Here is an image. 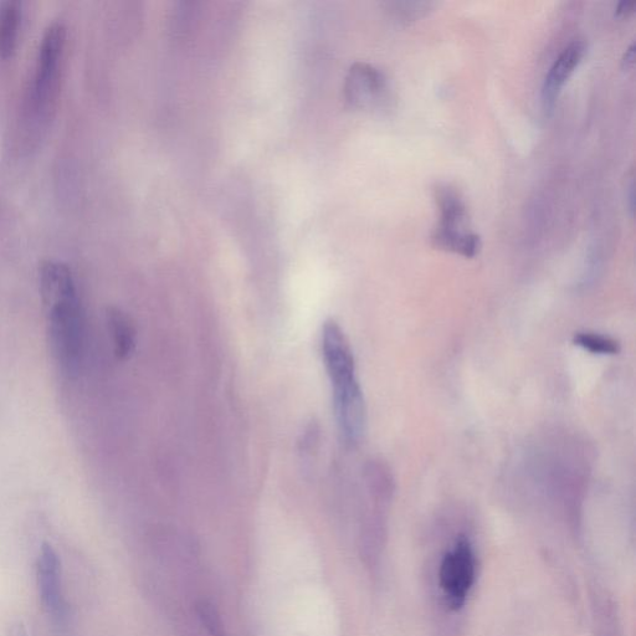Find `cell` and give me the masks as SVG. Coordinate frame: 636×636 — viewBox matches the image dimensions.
I'll use <instances>...</instances> for the list:
<instances>
[{"label":"cell","instance_id":"277c9868","mask_svg":"<svg viewBox=\"0 0 636 636\" xmlns=\"http://www.w3.org/2000/svg\"><path fill=\"white\" fill-rule=\"evenodd\" d=\"M476 578V558L473 546L460 538L450 551L445 553L440 564L439 583L446 603L453 610L464 607Z\"/></svg>","mask_w":636,"mask_h":636},{"label":"cell","instance_id":"7a4b0ae2","mask_svg":"<svg viewBox=\"0 0 636 636\" xmlns=\"http://www.w3.org/2000/svg\"><path fill=\"white\" fill-rule=\"evenodd\" d=\"M435 199L440 210V222L433 235V244L438 249L469 259L475 258L481 249V240L479 235L469 230V215L464 200L449 186L438 187Z\"/></svg>","mask_w":636,"mask_h":636},{"label":"cell","instance_id":"7c38bea8","mask_svg":"<svg viewBox=\"0 0 636 636\" xmlns=\"http://www.w3.org/2000/svg\"><path fill=\"white\" fill-rule=\"evenodd\" d=\"M573 342L574 345L593 353V355L613 356L618 355L620 351L618 341L594 332H578L574 336Z\"/></svg>","mask_w":636,"mask_h":636},{"label":"cell","instance_id":"8992f818","mask_svg":"<svg viewBox=\"0 0 636 636\" xmlns=\"http://www.w3.org/2000/svg\"><path fill=\"white\" fill-rule=\"evenodd\" d=\"M38 588L43 607L51 617L60 620L65 613L63 579L58 553L50 545H44L38 559Z\"/></svg>","mask_w":636,"mask_h":636},{"label":"cell","instance_id":"52a82bcc","mask_svg":"<svg viewBox=\"0 0 636 636\" xmlns=\"http://www.w3.org/2000/svg\"><path fill=\"white\" fill-rule=\"evenodd\" d=\"M587 45L582 40L573 41L559 54L551 66L543 84L542 101L547 112L553 111L564 84L571 78L586 55Z\"/></svg>","mask_w":636,"mask_h":636},{"label":"cell","instance_id":"5b68a950","mask_svg":"<svg viewBox=\"0 0 636 636\" xmlns=\"http://www.w3.org/2000/svg\"><path fill=\"white\" fill-rule=\"evenodd\" d=\"M65 41L61 24L51 25L41 40L34 85L35 102L41 110L53 105L58 96Z\"/></svg>","mask_w":636,"mask_h":636},{"label":"cell","instance_id":"30bf717a","mask_svg":"<svg viewBox=\"0 0 636 636\" xmlns=\"http://www.w3.org/2000/svg\"><path fill=\"white\" fill-rule=\"evenodd\" d=\"M20 20H22V4L5 3L0 9V58L8 59L17 48Z\"/></svg>","mask_w":636,"mask_h":636},{"label":"cell","instance_id":"4fadbf2b","mask_svg":"<svg viewBox=\"0 0 636 636\" xmlns=\"http://www.w3.org/2000/svg\"><path fill=\"white\" fill-rule=\"evenodd\" d=\"M197 613L200 622H202L210 635L225 636L222 617H220L218 609L215 608L213 603L208 602V600H200L197 604Z\"/></svg>","mask_w":636,"mask_h":636},{"label":"cell","instance_id":"9a60e30c","mask_svg":"<svg viewBox=\"0 0 636 636\" xmlns=\"http://www.w3.org/2000/svg\"><path fill=\"white\" fill-rule=\"evenodd\" d=\"M635 2H629V0H624V2H620L617 7V15L619 18L629 17L630 14L634 13Z\"/></svg>","mask_w":636,"mask_h":636},{"label":"cell","instance_id":"e0dca14e","mask_svg":"<svg viewBox=\"0 0 636 636\" xmlns=\"http://www.w3.org/2000/svg\"><path fill=\"white\" fill-rule=\"evenodd\" d=\"M634 183L632 182V184H630V188H629V208H630V212H632V214L634 213Z\"/></svg>","mask_w":636,"mask_h":636},{"label":"cell","instance_id":"9c48e42d","mask_svg":"<svg viewBox=\"0 0 636 636\" xmlns=\"http://www.w3.org/2000/svg\"><path fill=\"white\" fill-rule=\"evenodd\" d=\"M40 291L46 307L78 296L73 274L68 266L48 261L40 269Z\"/></svg>","mask_w":636,"mask_h":636},{"label":"cell","instance_id":"5bb4252c","mask_svg":"<svg viewBox=\"0 0 636 636\" xmlns=\"http://www.w3.org/2000/svg\"><path fill=\"white\" fill-rule=\"evenodd\" d=\"M433 7L434 3L430 2H394L389 4L394 17L402 19L403 22L423 17Z\"/></svg>","mask_w":636,"mask_h":636},{"label":"cell","instance_id":"ac0fdd59","mask_svg":"<svg viewBox=\"0 0 636 636\" xmlns=\"http://www.w3.org/2000/svg\"><path fill=\"white\" fill-rule=\"evenodd\" d=\"M12 636H29L22 625H18L17 628L13 629Z\"/></svg>","mask_w":636,"mask_h":636},{"label":"cell","instance_id":"ba28073f","mask_svg":"<svg viewBox=\"0 0 636 636\" xmlns=\"http://www.w3.org/2000/svg\"><path fill=\"white\" fill-rule=\"evenodd\" d=\"M387 81L381 71L367 64L353 66L347 82L348 99L359 107L377 105L386 96Z\"/></svg>","mask_w":636,"mask_h":636},{"label":"cell","instance_id":"2e32d148","mask_svg":"<svg viewBox=\"0 0 636 636\" xmlns=\"http://www.w3.org/2000/svg\"><path fill=\"white\" fill-rule=\"evenodd\" d=\"M634 59H635V45L632 44L630 45V48H628L627 53L624 54L623 68L627 70L632 68V66L634 65Z\"/></svg>","mask_w":636,"mask_h":636},{"label":"cell","instance_id":"3957f363","mask_svg":"<svg viewBox=\"0 0 636 636\" xmlns=\"http://www.w3.org/2000/svg\"><path fill=\"white\" fill-rule=\"evenodd\" d=\"M50 345L61 366H78L82 351L84 322L78 296L55 302L48 307Z\"/></svg>","mask_w":636,"mask_h":636},{"label":"cell","instance_id":"6da1fadb","mask_svg":"<svg viewBox=\"0 0 636 636\" xmlns=\"http://www.w3.org/2000/svg\"><path fill=\"white\" fill-rule=\"evenodd\" d=\"M321 342L338 428L346 444L356 445L366 432L367 415L355 356L345 332L336 321L325 322Z\"/></svg>","mask_w":636,"mask_h":636},{"label":"cell","instance_id":"8fae6325","mask_svg":"<svg viewBox=\"0 0 636 636\" xmlns=\"http://www.w3.org/2000/svg\"><path fill=\"white\" fill-rule=\"evenodd\" d=\"M107 317H109V325L112 338H114L117 357L122 359L130 357L133 348H135L136 336L135 328H133L130 318L117 309H111Z\"/></svg>","mask_w":636,"mask_h":636}]
</instances>
